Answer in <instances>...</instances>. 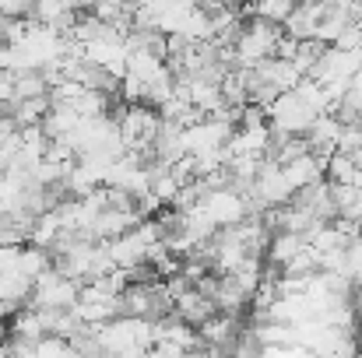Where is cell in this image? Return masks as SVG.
Listing matches in <instances>:
<instances>
[{"label":"cell","instance_id":"6da1fadb","mask_svg":"<svg viewBox=\"0 0 362 358\" xmlns=\"http://www.w3.org/2000/svg\"><path fill=\"white\" fill-rule=\"evenodd\" d=\"M78 292H81V285L78 281H67V278H60L53 267L35 281V292H32V302L28 306H35V309H57V313H67V309H74L78 306Z\"/></svg>","mask_w":362,"mask_h":358},{"label":"cell","instance_id":"7a4b0ae2","mask_svg":"<svg viewBox=\"0 0 362 358\" xmlns=\"http://www.w3.org/2000/svg\"><path fill=\"white\" fill-rule=\"evenodd\" d=\"M264 117H267V126H274V130H281V133H292V137H306V130H310L313 119H317L296 99V92L278 95V99L264 109Z\"/></svg>","mask_w":362,"mask_h":358},{"label":"cell","instance_id":"3957f363","mask_svg":"<svg viewBox=\"0 0 362 358\" xmlns=\"http://www.w3.org/2000/svg\"><path fill=\"white\" fill-rule=\"evenodd\" d=\"M253 193L267 204V208H285L292 201V186L285 183V172L271 162H260V172L253 179Z\"/></svg>","mask_w":362,"mask_h":358},{"label":"cell","instance_id":"277c9868","mask_svg":"<svg viewBox=\"0 0 362 358\" xmlns=\"http://www.w3.org/2000/svg\"><path fill=\"white\" fill-rule=\"evenodd\" d=\"M201 208H204V215L211 218L215 229H233V225L243 222V201L236 193H229V190H215Z\"/></svg>","mask_w":362,"mask_h":358},{"label":"cell","instance_id":"5b68a950","mask_svg":"<svg viewBox=\"0 0 362 358\" xmlns=\"http://www.w3.org/2000/svg\"><path fill=\"white\" fill-rule=\"evenodd\" d=\"M42 338H46V327H42V316H39L35 306H25L7 320V341H21V345L35 348Z\"/></svg>","mask_w":362,"mask_h":358},{"label":"cell","instance_id":"8992f818","mask_svg":"<svg viewBox=\"0 0 362 358\" xmlns=\"http://www.w3.org/2000/svg\"><path fill=\"white\" fill-rule=\"evenodd\" d=\"M32 292H35V281H32V278H25L18 267L0 274V302L11 309V316L32 302Z\"/></svg>","mask_w":362,"mask_h":358},{"label":"cell","instance_id":"52a82bcc","mask_svg":"<svg viewBox=\"0 0 362 358\" xmlns=\"http://www.w3.org/2000/svg\"><path fill=\"white\" fill-rule=\"evenodd\" d=\"M324 169H327V162H320V158H313V155H303V158H296L292 165H285L281 172H285V183H288L292 193H296V190H303V186H310V183H320V179H324Z\"/></svg>","mask_w":362,"mask_h":358},{"label":"cell","instance_id":"ba28073f","mask_svg":"<svg viewBox=\"0 0 362 358\" xmlns=\"http://www.w3.org/2000/svg\"><path fill=\"white\" fill-rule=\"evenodd\" d=\"M14 85H11V102H28V99H46L49 95V85L42 78V71H18L11 74ZM7 102V106H11Z\"/></svg>","mask_w":362,"mask_h":358},{"label":"cell","instance_id":"9c48e42d","mask_svg":"<svg viewBox=\"0 0 362 358\" xmlns=\"http://www.w3.org/2000/svg\"><path fill=\"white\" fill-rule=\"evenodd\" d=\"M49 267H53L49 249H39V246H21V253H18V270H21L25 278L39 281V278L49 270Z\"/></svg>","mask_w":362,"mask_h":358},{"label":"cell","instance_id":"30bf717a","mask_svg":"<svg viewBox=\"0 0 362 358\" xmlns=\"http://www.w3.org/2000/svg\"><path fill=\"white\" fill-rule=\"evenodd\" d=\"M324 53H327V46H324L320 39H303L299 49H296V60H292V64H296V71H299L303 78H310V71L320 64Z\"/></svg>","mask_w":362,"mask_h":358},{"label":"cell","instance_id":"8fae6325","mask_svg":"<svg viewBox=\"0 0 362 358\" xmlns=\"http://www.w3.org/2000/svg\"><path fill=\"white\" fill-rule=\"evenodd\" d=\"M362 151V123L359 126H341V133H338V155H356Z\"/></svg>","mask_w":362,"mask_h":358},{"label":"cell","instance_id":"7c38bea8","mask_svg":"<svg viewBox=\"0 0 362 358\" xmlns=\"http://www.w3.org/2000/svg\"><path fill=\"white\" fill-rule=\"evenodd\" d=\"M71 355V345L60 341V338H42L35 345V358H67Z\"/></svg>","mask_w":362,"mask_h":358},{"label":"cell","instance_id":"4fadbf2b","mask_svg":"<svg viewBox=\"0 0 362 358\" xmlns=\"http://www.w3.org/2000/svg\"><path fill=\"white\" fill-rule=\"evenodd\" d=\"M345 256H349V281H352V285H362V239L345 249Z\"/></svg>","mask_w":362,"mask_h":358},{"label":"cell","instance_id":"5bb4252c","mask_svg":"<svg viewBox=\"0 0 362 358\" xmlns=\"http://www.w3.org/2000/svg\"><path fill=\"white\" fill-rule=\"evenodd\" d=\"M296 49H299V42L296 39H288V35H281L278 42H274V60H296Z\"/></svg>","mask_w":362,"mask_h":358},{"label":"cell","instance_id":"9a60e30c","mask_svg":"<svg viewBox=\"0 0 362 358\" xmlns=\"http://www.w3.org/2000/svg\"><path fill=\"white\" fill-rule=\"evenodd\" d=\"M18 253H21V249H0V274L18 267Z\"/></svg>","mask_w":362,"mask_h":358},{"label":"cell","instance_id":"2e32d148","mask_svg":"<svg viewBox=\"0 0 362 358\" xmlns=\"http://www.w3.org/2000/svg\"><path fill=\"white\" fill-rule=\"evenodd\" d=\"M11 85H14V78L7 71H0V109L11 102Z\"/></svg>","mask_w":362,"mask_h":358},{"label":"cell","instance_id":"e0dca14e","mask_svg":"<svg viewBox=\"0 0 362 358\" xmlns=\"http://www.w3.org/2000/svg\"><path fill=\"white\" fill-rule=\"evenodd\" d=\"M183 358H208V355H204V348H201V352H190V355H183Z\"/></svg>","mask_w":362,"mask_h":358}]
</instances>
